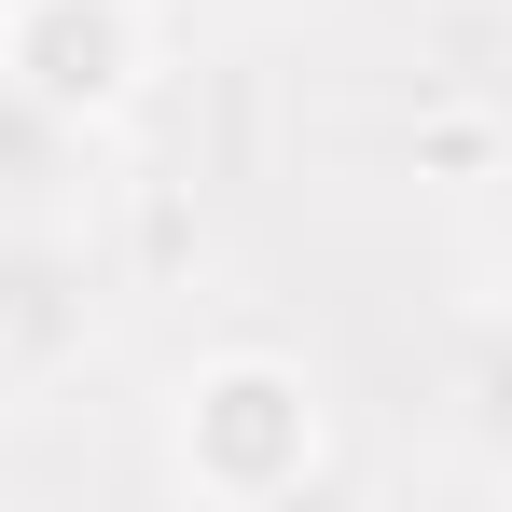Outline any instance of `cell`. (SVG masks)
Wrapping results in <instances>:
<instances>
[{"label": "cell", "mask_w": 512, "mask_h": 512, "mask_svg": "<svg viewBox=\"0 0 512 512\" xmlns=\"http://www.w3.org/2000/svg\"><path fill=\"white\" fill-rule=\"evenodd\" d=\"M333 471V402L291 346H208L167 388V485L222 512H277Z\"/></svg>", "instance_id": "1"}, {"label": "cell", "mask_w": 512, "mask_h": 512, "mask_svg": "<svg viewBox=\"0 0 512 512\" xmlns=\"http://www.w3.org/2000/svg\"><path fill=\"white\" fill-rule=\"evenodd\" d=\"M0 70L111 139L139 111V70H153V14L139 0H0Z\"/></svg>", "instance_id": "2"}, {"label": "cell", "mask_w": 512, "mask_h": 512, "mask_svg": "<svg viewBox=\"0 0 512 512\" xmlns=\"http://www.w3.org/2000/svg\"><path fill=\"white\" fill-rule=\"evenodd\" d=\"M84 194H97V125H70L56 97L0 70V236H70Z\"/></svg>", "instance_id": "3"}, {"label": "cell", "mask_w": 512, "mask_h": 512, "mask_svg": "<svg viewBox=\"0 0 512 512\" xmlns=\"http://www.w3.org/2000/svg\"><path fill=\"white\" fill-rule=\"evenodd\" d=\"M70 333V236H0V388L42 374Z\"/></svg>", "instance_id": "4"}, {"label": "cell", "mask_w": 512, "mask_h": 512, "mask_svg": "<svg viewBox=\"0 0 512 512\" xmlns=\"http://www.w3.org/2000/svg\"><path fill=\"white\" fill-rule=\"evenodd\" d=\"M457 429H471V457L512 485V319L471 346V374H457Z\"/></svg>", "instance_id": "5"}]
</instances>
